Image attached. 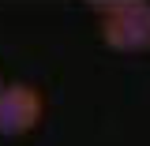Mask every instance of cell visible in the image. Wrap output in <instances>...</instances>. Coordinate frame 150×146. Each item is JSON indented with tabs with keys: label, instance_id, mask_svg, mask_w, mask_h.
Returning a JSON list of instances; mask_svg holds the SVG:
<instances>
[{
	"label": "cell",
	"instance_id": "1",
	"mask_svg": "<svg viewBox=\"0 0 150 146\" xmlns=\"http://www.w3.org/2000/svg\"><path fill=\"white\" fill-rule=\"evenodd\" d=\"M98 34L116 53H150V0L98 4Z\"/></svg>",
	"mask_w": 150,
	"mask_h": 146
},
{
	"label": "cell",
	"instance_id": "2",
	"mask_svg": "<svg viewBox=\"0 0 150 146\" xmlns=\"http://www.w3.org/2000/svg\"><path fill=\"white\" fill-rule=\"evenodd\" d=\"M45 116V97L30 83H4L0 90V135L23 139L41 124Z\"/></svg>",
	"mask_w": 150,
	"mask_h": 146
},
{
	"label": "cell",
	"instance_id": "3",
	"mask_svg": "<svg viewBox=\"0 0 150 146\" xmlns=\"http://www.w3.org/2000/svg\"><path fill=\"white\" fill-rule=\"evenodd\" d=\"M0 90H4V79H0Z\"/></svg>",
	"mask_w": 150,
	"mask_h": 146
}]
</instances>
